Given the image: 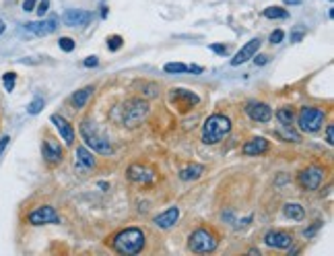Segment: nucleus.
Masks as SVG:
<instances>
[{
	"mask_svg": "<svg viewBox=\"0 0 334 256\" xmlns=\"http://www.w3.org/2000/svg\"><path fill=\"white\" fill-rule=\"evenodd\" d=\"M111 248L122 256L138 254L145 248V231L140 227H126L111 238Z\"/></svg>",
	"mask_w": 334,
	"mask_h": 256,
	"instance_id": "f257e3e1",
	"label": "nucleus"
},
{
	"mask_svg": "<svg viewBox=\"0 0 334 256\" xmlns=\"http://www.w3.org/2000/svg\"><path fill=\"white\" fill-rule=\"evenodd\" d=\"M231 132V120L223 114H212L202 124V143L217 145Z\"/></svg>",
	"mask_w": 334,
	"mask_h": 256,
	"instance_id": "f03ea898",
	"label": "nucleus"
},
{
	"mask_svg": "<svg viewBox=\"0 0 334 256\" xmlns=\"http://www.w3.org/2000/svg\"><path fill=\"white\" fill-rule=\"evenodd\" d=\"M79 132H81L85 145L89 149H93L95 153H99V155H111V153H114V147H111V143L107 141V136H103L91 120H83L79 126Z\"/></svg>",
	"mask_w": 334,
	"mask_h": 256,
	"instance_id": "7ed1b4c3",
	"label": "nucleus"
},
{
	"mask_svg": "<svg viewBox=\"0 0 334 256\" xmlns=\"http://www.w3.org/2000/svg\"><path fill=\"white\" fill-rule=\"evenodd\" d=\"M219 246V240L217 236L206 229V227H200L196 231L190 234L188 238V250L190 252H196V254H208V252H214Z\"/></svg>",
	"mask_w": 334,
	"mask_h": 256,
	"instance_id": "20e7f679",
	"label": "nucleus"
},
{
	"mask_svg": "<svg viewBox=\"0 0 334 256\" xmlns=\"http://www.w3.org/2000/svg\"><path fill=\"white\" fill-rule=\"evenodd\" d=\"M324 118H326V112L322 108H314V106H305L299 110V116H297V126L301 132H318L324 124Z\"/></svg>",
	"mask_w": 334,
	"mask_h": 256,
	"instance_id": "39448f33",
	"label": "nucleus"
},
{
	"mask_svg": "<svg viewBox=\"0 0 334 256\" xmlns=\"http://www.w3.org/2000/svg\"><path fill=\"white\" fill-rule=\"evenodd\" d=\"M147 112H149L147 101H142V99H130V101H126L124 108H122V114H124L122 116V122L128 124V126H136L147 116Z\"/></svg>",
	"mask_w": 334,
	"mask_h": 256,
	"instance_id": "423d86ee",
	"label": "nucleus"
},
{
	"mask_svg": "<svg viewBox=\"0 0 334 256\" xmlns=\"http://www.w3.org/2000/svg\"><path fill=\"white\" fill-rule=\"evenodd\" d=\"M27 223L29 225H58L60 217H58V213H56L54 207L43 204V207H37L35 211H31L27 215Z\"/></svg>",
	"mask_w": 334,
	"mask_h": 256,
	"instance_id": "0eeeda50",
	"label": "nucleus"
},
{
	"mask_svg": "<svg viewBox=\"0 0 334 256\" xmlns=\"http://www.w3.org/2000/svg\"><path fill=\"white\" fill-rule=\"evenodd\" d=\"M322 182H324V170L318 166H309L297 174V184L303 190H318Z\"/></svg>",
	"mask_w": 334,
	"mask_h": 256,
	"instance_id": "6e6552de",
	"label": "nucleus"
},
{
	"mask_svg": "<svg viewBox=\"0 0 334 256\" xmlns=\"http://www.w3.org/2000/svg\"><path fill=\"white\" fill-rule=\"evenodd\" d=\"M198 95L188 91V89H174L172 91V104L180 110V112H188L190 108H194L198 104Z\"/></svg>",
	"mask_w": 334,
	"mask_h": 256,
	"instance_id": "1a4fd4ad",
	"label": "nucleus"
},
{
	"mask_svg": "<svg viewBox=\"0 0 334 256\" xmlns=\"http://www.w3.org/2000/svg\"><path fill=\"white\" fill-rule=\"evenodd\" d=\"M244 112L250 116V120L254 122H270L272 120V110L270 106L262 104V101H248Z\"/></svg>",
	"mask_w": 334,
	"mask_h": 256,
	"instance_id": "9d476101",
	"label": "nucleus"
},
{
	"mask_svg": "<svg viewBox=\"0 0 334 256\" xmlns=\"http://www.w3.org/2000/svg\"><path fill=\"white\" fill-rule=\"evenodd\" d=\"M264 244L270 248H276V250H287L293 244V236L287 231H281V229H270L264 236Z\"/></svg>",
	"mask_w": 334,
	"mask_h": 256,
	"instance_id": "9b49d317",
	"label": "nucleus"
},
{
	"mask_svg": "<svg viewBox=\"0 0 334 256\" xmlns=\"http://www.w3.org/2000/svg\"><path fill=\"white\" fill-rule=\"evenodd\" d=\"M41 153H43V159L47 166H58L64 157V149L56 143L54 138H45L41 145Z\"/></svg>",
	"mask_w": 334,
	"mask_h": 256,
	"instance_id": "f8f14e48",
	"label": "nucleus"
},
{
	"mask_svg": "<svg viewBox=\"0 0 334 256\" xmlns=\"http://www.w3.org/2000/svg\"><path fill=\"white\" fill-rule=\"evenodd\" d=\"M126 174H128V180H132L134 184L149 186V184L155 182V172L149 170V168H145V166H140V164H132Z\"/></svg>",
	"mask_w": 334,
	"mask_h": 256,
	"instance_id": "ddd939ff",
	"label": "nucleus"
},
{
	"mask_svg": "<svg viewBox=\"0 0 334 256\" xmlns=\"http://www.w3.org/2000/svg\"><path fill=\"white\" fill-rule=\"evenodd\" d=\"M260 37H256V39H250L240 52L231 58V66H240V64H244V62H248L250 58H254V54H258V50H260Z\"/></svg>",
	"mask_w": 334,
	"mask_h": 256,
	"instance_id": "4468645a",
	"label": "nucleus"
},
{
	"mask_svg": "<svg viewBox=\"0 0 334 256\" xmlns=\"http://www.w3.org/2000/svg\"><path fill=\"white\" fill-rule=\"evenodd\" d=\"M50 120H52V124L56 126V130L60 132L62 141H64L68 147L75 145V128H73V124H70L66 118H62V116H58V114H54Z\"/></svg>",
	"mask_w": 334,
	"mask_h": 256,
	"instance_id": "2eb2a0df",
	"label": "nucleus"
},
{
	"mask_svg": "<svg viewBox=\"0 0 334 256\" xmlns=\"http://www.w3.org/2000/svg\"><path fill=\"white\" fill-rule=\"evenodd\" d=\"M178 219H180V209H178V207H172V209H167V211L159 213V215L153 219V223H155L157 227H161V229H170V227H174V225L178 223Z\"/></svg>",
	"mask_w": 334,
	"mask_h": 256,
	"instance_id": "dca6fc26",
	"label": "nucleus"
},
{
	"mask_svg": "<svg viewBox=\"0 0 334 256\" xmlns=\"http://www.w3.org/2000/svg\"><path fill=\"white\" fill-rule=\"evenodd\" d=\"M268 141L264 136H256V138H250L244 147H242V153L244 155H262V153L268 151Z\"/></svg>",
	"mask_w": 334,
	"mask_h": 256,
	"instance_id": "f3484780",
	"label": "nucleus"
},
{
	"mask_svg": "<svg viewBox=\"0 0 334 256\" xmlns=\"http://www.w3.org/2000/svg\"><path fill=\"white\" fill-rule=\"evenodd\" d=\"M91 19H93V15H91V13H87V11H79V9H70V11H66V13H64V23H66L68 27L87 25Z\"/></svg>",
	"mask_w": 334,
	"mask_h": 256,
	"instance_id": "a211bd4d",
	"label": "nucleus"
},
{
	"mask_svg": "<svg viewBox=\"0 0 334 256\" xmlns=\"http://www.w3.org/2000/svg\"><path fill=\"white\" fill-rule=\"evenodd\" d=\"M56 19H45V21H37V23H25V29L35 33V35H50L52 31H56Z\"/></svg>",
	"mask_w": 334,
	"mask_h": 256,
	"instance_id": "6ab92c4d",
	"label": "nucleus"
},
{
	"mask_svg": "<svg viewBox=\"0 0 334 256\" xmlns=\"http://www.w3.org/2000/svg\"><path fill=\"white\" fill-rule=\"evenodd\" d=\"M93 87H83V89H79L73 97H70V101H73V106L77 108V110H81V108H85L87 106V101H89V97L93 95Z\"/></svg>",
	"mask_w": 334,
	"mask_h": 256,
	"instance_id": "aec40b11",
	"label": "nucleus"
},
{
	"mask_svg": "<svg viewBox=\"0 0 334 256\" xmlns=\"http://www.w3.org/2000/svg\"><path fill=\"white\" fill-rule=\"evenodd\" d=\"M283 213H285V217H289L293 221H301L305 217L303 207H301V204H297V202H287L285 207H283Z\"/></svg>",
	"mask_w": 334,
	"mask_h": 256,
	"instance_id": "412c9836",
	"label": "nucleus"
},
{
	"mask_svg": "<svg viewBox=\"0 0 334 256\" xmlns=\"http://www.w3.org/2000/svg\"><path fill=\"white\" fill-rule=\"evenodd\" d=\"M202 174H204V166L192 164V166H188V168H184V170L180 172V180H184V182H188V180H198Z\"/></svg>",
	"mask_w": 334,
	"mask_h": 256,
	"instance_id": "4be33fe9",
	"label": "nucleus"
},
{
	"mask_svg": "<svg viewBox=\"0 0 334 256\" xmlns=\"http://www.w3.org/2000/svg\"><path fill=\"white\" fill-rule=\"evenodd\" d=\"M77 161L85 168H95V157L93 153H89L87 147H77Z\"/></svg>",
	"mask_w": 334,
	"mask_h": 256,
	"instance_id": "5701e85b",
	"label": "nucleus"
},
{
	"mask_svg": "<svg viewBox=\"0 0 334 256\" xmlns=\"http://www.w3.org/2000/svg\"><path fill=\"white\" fill-rule=\"evenodd\" d=\"M276 120L281 122L283 126H291V124H293V120H295V112H293V108H289V106L281 108V110L276 112Z\"/></svg>",
	"mask_w": 334,
	"mask_h": 256,
	"instance_id": "b1692460",
	"label": "nucleus"
},
{
	"mask_svg": "<svg viewBox=\"0 0 334 256\" xmlns=\"http://www.w3.org/2000/svg\"><path fill=\"white\" fill-rule=\"evenodd\" d=\"M264 17L266 19H287L289 13L281 7H268V9H264Z\"/></svg>",
	"mask_w": 334,
	"mask_h": 256,
	"instance_id": "393cba45",
	"label": "nucleus"
},
{
	"mask_svg": "<svg viewBox=\"0 0 334 256\" xmlns=\"http://www.w3.org/2000/svg\"><path fill=\"white\" fill-rule=\"evenodd\" d=\"M122 43H124L122 35H109L107 37V48L111 50V52H118V50L122 48Z\"/></svg>",
	"mask_w": 334,
	"mask_h": 256,
	"instance_id": "a878e982",
	"label": "nucleus"
},
{
	"mask_svg": "<svg viewBox=\"0 0 334 256\" xmlns=\"http://www.w3.org/2000/svg\"><path fill=\"white\" fill-rule=\"evenodd\" d=\"M165 73H188V66L182 62H170L165 64Z\"/></svg>",
	"mask_w": 334,
	"mask_h": 256,
	"instance_id": "bb28decb",
	"label": "nucleus"
},
{
	"mask_svg": "<svg viewBox=\"0 0 334 256\" xmlns=\"http://www.w3.org/2000/svg\"><path fill=\"white\" fill-rule=\"evenodd\" d=\"M15 81H17V75L15 73H5L3 75V83H5V89L7 91H13L15 89Z\"/></svg>",
	"mask_w": 334,
	"mask_h": 256,
	"instance_id": "cd10ccee",
	"label": "nucleus"
},
{
	"mask_svg": "<svg viewBox=\"0 0 334 256\" xmlns=\"http://www.w3.org/2000/svg\"><path fill=\"white\" fill-rule=\"evenodd\" d=\"M41 110H43V99H41V97H37V99H33V101H31V104L27 106V112H29V114H39Z\"/></svg>",
	"mask_w": 334,
	"mask_h": 256,
	"instance_id": "c85d7f7f",
	"label": "nucleus"
},
{
	"mask_svg": "<svg viewBox=\"0 0 334 256\" xmlns=\"http://www.w3.org/2000/svg\"><path fill=\"white\" fill-rule=\"evenodd\" d=\"M58 45H60V50H64V52H73L75 50V41L70 37H60Z\"/></svg>",
	"mask_w": 334,
	"mask_h": 256,
	"instance_id": "c756f323",
	"label": "nucleus"
},
{
	"mask_svg": "<svg viewBox=\"0 0 334 256\" xmlns=\"http://www.w3.org/2000/svg\"><path fill=\"white\" fill-rule=\"evenodd\" d=\"M210 50L214 54H219V56H227L229 54V45H223V43H212Z\"/></svg>",
	"mask_w": 334,
	"mask_h": 256,
	"instance_id": "7c9ffc66",
	"label": "nucleus"
},
{
	"mask_svg": "<svg viewBox=\"0 0 334 256\" xmlns=\"http://www.w3.org/2000/svg\"><path fill=\"white\" fill-rule=\"evenodd\" d=\"M283 39H285V33H283L281 29H276V31L270 33V43H272V45H274V43H281Z\"/></svg>",
	"mask_w": 334,
	"mask_h": 256,
	"instance_id": "2f4dec72",
	"label": "nucleus"
},
{
	"mask_svg": "<svg viewBox=\"0 0 334 256\" xmlns=\"http://www.w3.org/2000/svg\"><path fill=\"white\" fill-rule=\"evenodd\" d=\"M47 9H50V0H39L35 11H37V15H39V17H43V15L47 13Z\"/></svg>",
	"mask_w": 334,
	"mask_h": 256,
	"instance_id": "473e14b6",
	"label": "nucleus"
},
{
	"mask_svg": "<svg viewBox=\"0 0 334 256\" xmlns=\"http://www.w3.org/2000/svg\"><path fill=\"white\" fill-rule=\"evenodd\" d=\"M326 143L328 145H334V124H328L326 126Z\"/></svg>",
	"mask_w": 334,
	"mask_h": 256,
	"instance_id": "72a5a7b5",
	"label": "nucleus"
},
{
	"mask_svg": "<svg viewBox=\"0 0 334 256\" xmlns=\"http://www.w3.org/2000/svg\"><path fill=\"white\" fill-rule=\"evenodd\" d=\"M254 62H256V66H264L268 62V56L266 54H254Z\"/></svg>",
	"mask_w": 334,
	"mask_h": 256,
	"instance_id": "f704fd0d",
	"label": "nucleus"
},
{
	"mask_svg": "<svg viewBox=\"0 0 334 256\" xmlns=\"http://www.w3.org/2000/svg\"><path fill=\"white\" fill-rule=\"evenodd\" d=\"M35 5H37V0H25V3H23V11H27V13L35 11Z\"/></svg>",
	"mask_w": 334,
	"mask_h": 256,
	"instance_id": "c9c22d12",
	"label": "nucleus"
},
{
	"mask_svg": "<svg viewBox=\"0 0 334 256\" xmlns=\"http://www.w3.org/2000/svg\"><path fill=\"white\" fill-rule=\"evenodd\" d=\"M83 64H85L87 68H93V66H97V64H99V60H97V56H89V58H87Z\"/></svg>",
	"mask_w": 334,
	"mask_h": 256,
	"instance_id": "e433bc0d",
	"label": "nucleus"
},
{
	"mask_svg": "<svg viewBox=\"0 0 334 256\" xmlns=\"http://www.w3.org/2000/svg\"><path fill=\"white\" fill-rule=\"evenodd\" d=\"M303 35H305V31H303V29H299V31H293V33H291V41H299Z\"/></svg>",
	"mask_w": 334,
	"mask_h": 256,
	"instance_id": "4c0bfd02",
	"label": "nucleus"
},
{
	"mask_svg": "<svg viewBox=\"0 0 334 256\" xmlns=\"http://www.w3.org/2000/svg\"><path fill=\"white\" fill-rule=\"evenodd\" d=\"M9 136H3V138H0V155H3V153H5V149H7V145H9Z\"/></svg>",
	"mask_w": 334,
	"mask_h": 256,
	"instance_id": "58836bf2",
	"label": "nucleus"
},
{
	"mask_svg": "<svg viewBox=\"0 0 334 256\" xmlns=\"http://www.w3.org/2000/svg\"><path fill=\"white\" fill-rule=\"evenodd\" d=\"M188 73H194V75H200V73H202V66H196V64H190V66H188Z\"/></svg>",
	"mask_w": 334,
	"mask_h": 256,
	"instance_id": "ea45409f",
	"label": "nucleus"
},
{
	"mask_svg": "<svg viewBox=\"0 0 334 256\" xmlns=\"http://www.w3.org/2000/svg\"><path fill=\"white\" fill-rule=\"evenodd\" d=\"M285 3H287V5H299L301 0H285Z\"/></svg>",
	"mask_w": 334,
	"mask_h": 256,
	"instance_id": "a19ab883",
	"label": "nucleus"
},
{
	"mask_svg": "<svg viewBox=\"0 0 334 256\" xmlns=\"http://www.w3.org/2000/svg\"><path fill=\"white\" fill-rule=\"evenodd\" d=\"M3 33H5V23L0 21V35H3Z\"/></svg>",
	"mask_w": 334,
	"mask_h": 256,
	"instance_id": "79ce46f5",
	"label": "nucleus"
}]
</instances>
